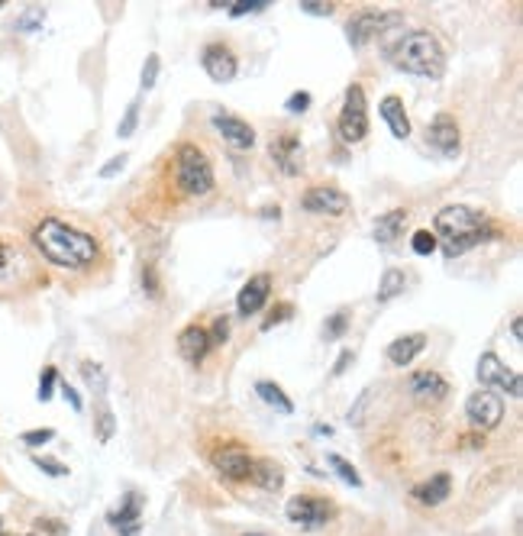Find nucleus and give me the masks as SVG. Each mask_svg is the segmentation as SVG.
Instances as JSON below:
<instances>
[{"mask_svg":"<svg viewBox=\"0 0 523 536\" xmlns=\"http://www.w3.org/2000/svg\"><path fill=\"white\" fill-rule=\"evenodd\" d=\"M55 382H59V372L49 365L43 372V378H39V401H49V397L55 395Z\"/></svg>","mask_w":523,"mask_h":536,"instance_id":"obj_40","label":"nucleus"},{"mask_svg":"<svg viewBox=\"0 0 523 536\" xmlns=\"http://www.w3.org/2000/svg\"><path fill=\"white\" fill-rule=\"evenodd\" d=\"M268 294H272V275H268V272L252 275V278L246 281L243 287H239V294H237V310H239L243 317L258 314V310H262V307L268 304Z\"/></svg>","mask_w":523,"mask_h":536,"instance_id":"obj_16","label":"nucleus"},{"mask_svg":"<svg viewBox=\"0 0 523 536\" xmlns=\"http://www.w3.org/2000/svg\"><path fill=\"white\" fill-rule=\"evenodd\" d=\"M249 482L262 488V492H281V485H285V472H281V465L272 463V459H256V463H252Z\"/></svg>","mask_w":523,"mask_h":536,"instance_id":"obj_24","label":"nucleus"},{"mask_svg":"<svg viewBox=\"0 0 523 536\" xmlns=\"http://www.w3.org/2000/svg\"><path fill=\"white\" fill-rule=\"evenodd\" d=\"M465 417L475 430H494L504 420V401L494 391H475L465 401Z\"/></svg>","mask_w":523,"mask_h":536,"instance_id":"obj_11","label":"nucleus"},{"mask_svg":"<svg viewBox=\"0 0 523 536\" xmlns=\"http://www.w3.org/2000/svg\"><path fill=\"white\" fill-rule=\"evenodd\" d=\"M291 304H278V307L272 310V317H268V320H262V330H272L275 324H281V320H287V317H291Z\"/></svg>","mask_w":523,"mask_h":536,"instance_id":"obj_44","label":"nucleus"},{"mask_svg":"<svg viewBox=\"0 0 523 536\" xmlns=\"http://www.w3.org/2000/svg\"><path fill=\"white\" fill-rule=\"evenodd\" d=\"M207 336H210V346H227V339H229V320L227 317H217L214 326L207 330Z\"/></svg>","mask_w":523,"mask_h":536,"instance_id":"obj_39","label":"nucleus"},{"mask_svg":"<svg viewBox=\"0 0 523 536\" xmlns=\"http://www.w3.org/2000/svg\"><path fill=\"white\" fill-rule=\"evenodd\" d=\"M155 78H159V55H146V65H142L140 84L149 91V88H155Z\"/></svg>","mask_w":523,"mask_h":536,"instance_id":"obj_41","label":"nucleus"},{"mask_svg":"<svg viewBox=\"0 0 523 536\" xmlns=\"http://www.w3.org/2000/svg\"><path fill=\"white\" fill-rule=\"evenodd\" d=\"M43 20H45V10L43 7H26L20 14V20H16V30H20V33H33V30H39V26H43Z\"/></svg>","mask_w":523,"mask_h":536,"instance_id":"obj_32","label":"nucleus"},{"mask_svg":"<svg viewBox=\"0 0 523 536\" xmlns=\"http://www.w3.org/2000/svg\"><path fill=\"white\" fill-rule=\"evenodd\" d=\"M142 285H146V291L152 294V297H159V278H155L152 265H146V272H142Z\"/></svg>","mask_w":523,"mask_h":536,"instance_id":"obj_47","label":"nucleus"},{"mask_svg":"<svg viewBox=\"0 0 523 536\" xmlns=\"http://www.w3.org/2000/svg\"><path fill=\"white\" fill-rule=\"evenodd\" d=\"M0 7H4V0H0Z\"/></svg>","mask_w":523,"mask_h":536,"instance_id":"obj_53","label":"nucleus"},{"mask_svg":"<svg viewBox=\"0 0 523 536\" xmlns=\"http://www.w3.org/2000/svg\"><path fill=\"white\" fill-rule=\"evenodd\" d=\"M268 152H272L275 165H278L285 175H301L304 169V146H301V136L291 130L278 132L272 140V146H268Z\"/></svg>","mask_w":523,"mask_h":536,"instance_id":"obj_14","label":"nucleus"},{"mask_svg":"<svg viewBox=\"0 0 523 536\" xmlns=\"http://www.w3.org/2000/svg\"><path fill=\"white\" fill-rule=\"evenodd\" d=\"M510 336H514L517 343L523 339V320H520V317H510Z\"/></svg>","mask_w":523,"mask_h":536,"instance_id":"obj_49","label":"nucleus"},{"mask_svg":"<svg viewBox=\"0 0 523 536\" xmlns=\"http://www.w3.org/2000/svg\"><path fill=\"white\" fill-rule=\"evenodd\" d=\"M433 236L436 243H442V256L456 258L462 252L494 239L498 229L488 227V217L481 210H475V207L450 204L433 217Z\"/></svg>","mask_w":523,"mask_h":536,"instance_id":"obj_2","label":"nucleus"},{"mask_svg":"<svg viewBox=\"0 0 523 536\" xmlns=\"http://www.w3.org/2000/svg\"><path fill=\"white\" fill-rule=\"evenodd\" d=\"M353 359H355V356L349 353V349H343V353H339V359H336V365H333V375L339 378V375H343V372L349 368V362H353Z\"/></svg>","mask_w":523,"mask_h":536,"instance_id":"obj_48","label":"nucleus"},{"mask_svg":"<svg viewBox=\"0 0 523 536\" xmlns=\"http://www.w3.org/2000/svg\"><path fill=\"white\" fill-rule=\"evenodd\" d=\"M252 453L243 443H223L210 453V465L217 469V475L227 478V482H249L252 475Z\"/></svg>","mask_w":523,"mask_h":536,"instance_id":"obj_6","label":"nucleus"},{"mask_svg":"<svg viewBox=\"0 0 523 536\" xmlns=\"http://www.w3.org/2000/svg\"><path fill=\"white\" fill-rule=\"evenodd\" d=\"M452 494V478L446 475V472H440V475H430L423 485L413 488V501H421L423 507H436L442 504V501Z\"/></svg>","mask_w":523,"mask_h":536,"instance_id":"obj_22","label":"nucleus"},{"mask_svg":"<svg viewBox=\"0 0 523 536\" xmlns=\"http://www.w3.org/2000/svg\"><path fill=\"white\" fill-rule=\"evenodd\" d=\"M136 123H140V101H133L130 107H126L123 120H120V126H117L120 140H130V136L136 132Z\"/></svg>","mask_w":523,"mask_h":536,"instance_id":"obj_30","label":"nucleus"},{"mask_svg":"<svg viewBox=\"0 0 523 536\" xmlns=\"http://www.w3.org/2000/svg\"><path fill=\"white\" fill-rule=\"evenodd\" d=\"M262 217H275V220H278L281 213H278V207H266V213H262Z\"/></svg>","mask_w":523,"mask_h":536,"instance_id":"obj_50","label":"nucleus"},{"mask_svg":"<svg viewBox=\"0 0 523 536\" xmlns=\"http://www.w3.org/2000/svg\"><path fill=\"white\" fill-rule=\"evenodd\" d=\"M214 130L220 132L223 140H227L233 149H252V146H256V130H252L246 120L233 117V113L217 111L214 113Z\"/></svg>","mask_w":523,"mask_h":536,"instance_id":"obj_18","label":"nucleus"},{"mask_svg":"<svg viewBox=\"0 0 523 536\" xmlns=\"http://www.w3.org/2000/svg\"><path fill=\"white\" fill-rule=\"evenodd\" d=\"M301 207L307 213H317V217H346L353 200L346 191H339L333 184H317V188H307L301 194Z\"/></svg>","mask_w":523,"mask_h":536,"instance_id":"obj_8","label":"nucleus"},{"mask_svg":"<svg viewBox=\"0 0 523 536\" xmlns=\"http://www.w3.org/2000/svg\"><path fill=\"white\" fill-rule=\"evenodd\" d=\"M404 223H407V210H404V207L382 213V217L375 220V227H372V233H375V243H382V246L394 243V239L404 233Z\"/></svg>","mask_w":523,"mask_h":536,"instance_id":"obj_23","label":"nucleus"},{"mask_svg":"<svg viewBox=\"0 0 523 536\" xmlns=\"http://www.w3.org/2000/svg\"><path fill=\"white\" fill-rule=\"evenodd\" d=\"M346 330H349V310H336V314H333L330 320H326L324 336H326V339H339Z\"/></svg>","mask_w":523,"mask_h":536,"instance_id":"obj_34","label":"nucleus"},{"mask_svg":"<svg viewBox=\"0 0 523 536\" xmlns=\"http://www.w3.org/2000/svg\"><path fill=\"white\" fill-rule=\"evenodd\" d=\"M20 262H23V258L14 252V246L0 243V285H4V281H7L10 275H14V268H16Z\"/></svg>","mask_w":523,"mask_h":536,"instance_id":"obj_33","label":"nucleus"},{"mask_svg":"<svg viewBox=\"0 0 523 536\" xmlns=\"http://www.w3.org/2000/svg\"><path fill=\"white\" fill-rule=\"evenodd\" d=\"M378 113H382V120L388 123L394 140H407V136H411V120H407L404 101H401V97L388 94L382 103H378Z\"/></svg>","mask_w":523,"mask_h":536,"instance_id":"obj_21","label":"nucleus"},{"mask_svg":"<svg viewBox=\"0 0 523 536\" xmlns=\"http://www.w3.org/2000/svg\"><path fill=\"white\" fill-rule=\"evenodd\" d=\"M372 395H375V388H365V391H362V395H359V401H355V404L349 407V417H346V420H349V424H353V426H359L362 420H365V417H362V414H365V407H369Z\"/></svg>","mask_w":523,"mask_h":536,"instance_id":"obj_36","label":"nucleus"},{"mask_svg":"<svg viewBox=\"0 0 523 536\" xmlns=\"http://www.w3.org/2000/svg\"><path fill=\"white\" fill-rule=\"evenodd\" d=\"M391 62L407 74H421V78H440L446 68V55L433 33L411 30L391 45Z\"/></svg>","mask_w":523,"mask_h":536,"instance_id":"obj_3","label":"nucleus"},{"mask_svg":"<svg viewBox=\"0 0 523 536\" xmlns=\"http://www.w3.org/2000/svg\"><path fill=\"white\" fill-rule=\"evenodd\" d=\"M401 14H382V10H359L353 20L346 23V39L353 49H365L378 33H384L388 23H398Z\"/></svg>","mask_w":523,"mask_h":536,"instance_id":"obj_10","label":"nucleus"},{"mask_svg":"<svg viewBox=\"0 0 523 536\" xmlns=\"http://www.w3.org/2000/svg\"><path fill=\"white\" fill-rule=\"evenodd\" d=\"M326 465H330L333 472H336L346 485H353V488H362V475L355 472V465L349 463V459H343V455H336V453H330L326 455Z\"/></svg>","mask_w":523,"mask_h":536,"instance_id":"obj_28","label":"nucleus"},{"mask_svg":"<svg viewBox=\"0 0 523 536\" xmlns=\"http://www.w3.org/2000/svg\"><path fill=\"white\" fill-rule=\"evenodd\" d=\"M200 65H204L207 78H210V82H217V84L233 82V78H237V72H239L237 55H233V49H229V45H223V43L204 45V52H200Z\"/></svg>","mask_w":523,"mask_h":536,"instance_id":"obj_12","label":"nucleus"},{"mask_svg":"<svg viewBox=\"0 0 523 536\" xmlns=\"http://www.w3.org/2000/svg\"><path fill=\"white\" fill-rule=\"evenodd\" d=\"M339 136L343 142H362L369 136V103H365V91L359 84L346 88V103L339 111Z\"/></svg>","mask_w":523,"mask_h":536,"instance_id":"obj_5","label":"nucleus"},{"mask_svg":"<svg viewBox=\"0 0 523 536\" xmlns=\"http://www.w3.org/2000/svg\"><path fill=\"white\" fill-rule=\"evenodd\" d=\"M268 7V0H233L229 4V16H252V14H262Z\"/></svg>","mask_w":523,"mask_h":536,"instance_id":"obj_35","label":"nucleus"},{"mask_svg":"<svg viewBox=\"0 0 523 536\" xmlns=\"http://www.w3.org/2000/svg\"><path fill=\"white\" fill-rule=\"evenodd\" d=\"M82 378L88 382L91 391H97V395L107 391V372H103V365H97V362H82Z\"/></svg>","mask_w":523,"mask_h":536,"instance_id":"obj_29","label":"nucleus"},{"mask_svg":"<svg viewBox=\"0 0 523 536\" xmlns=\"http://www.w3.org/2000/svg\"><path fill=\"white\" fill-rule=\"evenodd\" d=\"M33 246L39 249V256L45 262L59 265V268H88L97 258V239L84 229L68 227L59 217H45V220L36 223L33 229Z\"/></svg>","mask_w":523,"mask_h":536,"instance_id":"obj_1","label":"nucleus"},{"mask_svg":"<svg viewBox=\"0 0 523 536\" xmlns=\"http://www.w3.org/2000/svg\"><path fill=\"white\" fill-rule=\"evenodd\" d=\"M479 382L481 388H498V391H508L510 397H520L523 395V382L520 375L514 372V368H508L501 359L494 353H481L479 359Z\"/></svg>","mask_w":523,"mask_h":536,"instance_id":"obj_9","label":"nucleus"},{"mask_svg":"<svg viewBox=\"0 0 523 536\" xmlns=\"http://www.w3.org/2000/svg\"><path fill=\"white\" fill-rule=\"evenodd\" d=\"M126 159H130V155H113L111 162H107V165H103V169H101V178H113V175H117V171H123Z\"/></svg>","mask_w":523,"mask_h":536,"instance_id":"obj_45","label":"nucleus"},{"mask_svg":"<svg viewBox=\"0 0 523 536\" xmlns=\"http://www.w3.org/2000/svg\"><path fill=\"white\" fill-rule=\"evenodd\" d=\"M107 521H111L113 530H120V536H140V527H142V494L130 492L123 498V504H120L117 511H111V514H107Z\"/></svg>","mask_w":523,"mask_h":536,"instance_id":"obj_17","label":"nucleus"},{"mask_svg":"<svg viewBox=\"0 0 523 536\" xmlns=\"http://www.w3.org/2000/svg\"><path fill=\"white\" fill-rule=\"evenodd\" d=\"M246 536H266V533H246Z\"/></svg>","mask_w":523,"mask_h":536,"instance_id":"obj_52","label":"nucleus"},{"mask_svg":"<svg viewBox=\"0 0 523 536\" xmlns=\"http://www.w3.org/2000/svg\"><path fill=\"white\" fill-rule=\"evenodd\" d=\"M404 285H407V278H404V272H398V268H388V272L382 275V285H378V304H388V301H394L401 291H404Z\"/></svg>","mask_w":523,"mask_h":536,"instance_id":"obj_26","label":"nucleus"},{"mask_svg":"<svg viewBox=\"0 0 523 536\" xmlns=\"http://www.w3.org/2000/svg\"><path fill=\"white\" fill-rule=\"evenodd\" d=\"M207 353H210V336H207L204 326L191 324V326H185V330L178 333V356H181L185 362L198 365V362L207 359Z\"/></svg>","mask_w":523,"mask_h":536,"instance_id":"obj_19","label":"nucleus"},{"mask_svg":"<svg viewBox=\"0 0 523 536\" xmlns=\"http://www.w3.org/2000/svg\"><path fill=\"white\" fill-rule=\"evenodd\" d=\"M49 440H55V430H49V426H43V430H26V434L20 436V443H26L30 449L45 446Z\"/></svg>","mask_w":523,"mask_h":536,"instance_id":"obj_37","label":"nucleus"},{"mask_svg":"<svg viewBox=\"0 0 523 536\" xmlns=\"http://www.w3.org/2000/svg\"><path fill=\"white\" fill-rule=\"evenodd\" d=\"M59 388H62V395H65V401H68V404H72V411H82L84 404H82V397H78V391H74L68 382H62Z\"/></svg>","mask_w":523,"mask_h":536,"instance_id":"obj_46","label":"nucleus"},{"mask_svg":"<svg viewBox=\"0 0 523 536\" xmlns=\"http://www.w3.org/2000/svg\"><path fill=\"white\" fill-rule=\"evenodd\" d=\"M423 349H427V336H423V333H407V336H398L394 339V343L388 346V349H384V356H388V362L391 365H411L413 359H417V356L423 353Z\"/></svg>","mask_w":523,"mask_h":536,"instance_id":"obj_20","label":"nucleus"},{"mask_svg":"<svg viewBox=\"0 0 523 536\" xmlns=\"http://www.w3.org/2000/svg\"><path fill=\"white\" fill-rule=\"evenodd\" d=\"M333 504L324 498H310V494H297V498H291L285 504V517L291 523H297V527L304 530H317V527H326V523L333 521Z\"/></svg>","mask_w":523,"mask_h":536,"instance_id":"obj_7","label":"nucleus"},{"mask_svg":"<svg viewBox=\"0 0 523 536\" xmlns=\"http://www.w3.org/2000/svg\"><path fill=\"white\" fill-rule=\"evenodd\" d=\"M436 236L430 233V229H417V233L411 236V249L417 252V256H433L436 252Z\"/></svg>","mask_w":523,"mask_h":536,"instance_id":"obj_31","label":"nucleus"},{"mask_svg":"<svg viewBox=\"0 0 523 536\" xmlns=\"http://www.w3.org/2000/svg\"><path fill=\"white\" fill-rule=\"evenodd\" d=\"M113 434H117V417L107 404L97 407V417H94V436L97 443H111Z\"/></svg>","mask_w":523,"mask_h":536,"instance_id":"obj_27","label":"nucleus"},{"mask_svg":"<svg viewBox=\"0 0 523 536\" xmlns=\"http://www.w3.org/2000/svg\"><path fill=\"white\" fill-rule=\"evenodd\" d=\"M175 181L178 191L191 194V198H204L214 191V165L204 155V149H198L194 142H181L175 149Z\"/></svg>","mask_w":523,"mask_h":536,"instance_id":"obj_4","label":"nucleus"},{"mask_svg":"<svg viewBox=\"0 0 523 536\" xmlns=\"http://www.w3.org/2000/svg\"><path fill=\"white\" fill-rule=\"evenodd\" d=\"M0 536H4V521H0Z\"/></svg>","mask_w":523,"mask_h":536,"instance_id":"obj_51","label":"nucleus"},{"mask_svg":"<svg viewBox=\"0 0 523 536\" xmlns=\"http://www.w3.org/2000/svg\"><path fill=\"white\" fill-rule=\"evenodd\" d=\"M33 465L43 469L45 475H52V478H65L68 475V465L55 463V459H45V455H33Z\"/></svg>","mask_w":523,"mask_h":536,"instance_id":"obj_38","label":"nucleus"},{"mask_svg":"<svg viewBox=\"0 0 523 536\" xmlns=\"http://www.w3.org/2000/svg\"><path fill=\"white\" fill-rule=\"evenodd\" d=\"M256 395L266 401L268 407H275L278 414H295V404H291V397L281 391V385H275V382H258L256 385Z\"/></svg>","mask_w":523,"mask_h":536,"instance_id":"obj_25","label":"nucleus"},{"mask_svg":"<svg viewBox=\"0 0 523 536\" xmlns=\"http://www.w3.org/2000/svg\"><path fill=\"white\" fill-rule=\"evenodd\" d=\"M407 391L421 404H440L442 397L450 395V382L440 372H433V368H423V372H413L407 378Z\"/></svg>","mask_w":523,"mask_h":536,"instance_id":"obj_15","label":"nucleus"},{"mask_svg":"<svg viewBox=\"0 0 523 536\" xmlns=\"http://www.w3.org/2000/svg\"><path fill=\"white\" fill-rule=\"evenodd\" d=\"M427 142L440 155H446V159H456L459 149H462V132H459L456 117H450V113H436L427 126Z\"/></svg>","mask_w":523,"mask_h":536,"instance_id":"obj_13","label":"nucleus"},{"mask_svg":"<svg viewBox=\"0 0 523 536\" xmlns=\"http://www.w3.org/2000/svg\"><path fill=\"white\" fill-rule=\"evenodd\" d=\"M285 107H287V113H304L310 107V94L307 91H295V94L287 97Z\"/></svg>","mask_w":523,"mask_h":536,"instance_id":"obj_43","label":"nucleus"},{"mask_svg":"<svg viewBox=\"0 0 523 536\" xmlns=\"http://www.w3.org/2000/svg\"><path fill=\"white\" fill-rule=\"evenodd\" d=\"M301 10L304 14H310V16H333V4L330 0H301Z\"/></svg>","mask_w":523,"mask_h":536,"instance_id":"obj_42","label":"nucleus"}]
</instances>
